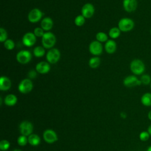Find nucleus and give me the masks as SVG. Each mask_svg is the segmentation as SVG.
<instances>
[{"instance_id": "1", "label": "nucleus", "mask_w": 151, "mask_h": 151, "mask_svg": "<svg viewBox=\"0 0 151 151\" xmlns=\"http://www.w3.org/2000/svg\"><path fill=\"white\" fill-rule=\"evenodd\" d=\"M130 71L135 76L142 74L145 70V65L140 59L136 58L133 60L130 64Z\"/></svg>"}, {"instance_id": "2", "label": "nucleus", "mask_w": 151, "mask_h": 151, "mask_svg": "<svg viewBox=\"0 0 151 151\" xmlns=\"http://www.w3.org/2000/svg\"><path fill=\"white\" fill-rule=\"evenodd\" d=\"M41 43L45 48H52L56 43V37L52 32L47 31L41 37Z\"/></svg>"}, {"instance_id": "3", "label": "nucleus", "mask_w": 151, "mask_h": 151, "mask_svg": "<svg viewBox=\"0 0 151 151\" xmlns=\"http://www.w3.org/2000/svg\"><path fill=\"white\" fill-rule=\"evenodd\" d=\"M134 27V21L129 18H123L118 22V28L122 32H129L133 29Z\"/></svg>"}, {"instance_id": "4", "label": "nucleus", "mask_w": 151, "mask_h": 151, "mask_svg": "<svg viewBox=\"0 0 151 151\" xmlns=\"http://www.w3.org/2000/svg\"><path fill=\"white\" fill-rule=\"evenodd\" d=\"M61 57V53L58 49L52 48L50 49L46 54V60L50 64L57 63Z\"/></svg>"}, {"instance_id": "5", "label": "nucleus", "mask_w": 151, "mask_h": 151, "mask_svg": "<svg viewBox=\"0 0 151 151\" xmlns=\"http://www.w3.org/2000/svg\"><path fill=\"white\" fill-rule=\"evenodd\" d=\"M33 88V83L31 79L25 78L23 79L19 84L18 89L22 94H27L31 91Z\"/></svg>"}, {"instance_id": "6", "label": "nucleus", "mask_w": 151, "mask_h": 151, "mask_svg": "<svg viewBox=\"0 0 151 151\" xmlns=\"http://www.w3.org/2000/svg\"><path fill=\"white\" fill-rule=\"evenodd\" d=\"M32 58V54L28 50H21L16 55L17 61L21 64L28 63Z\"/></svg>"}, {"instance_id": "7", "label": "nucleus", "mask_w": 151, "mask_h": 151, "mask_svg": "<svg viewBox=\"0 0 151 151\" xmlns=\"http://www.w3.org/2000/svg\"><path fill=\"white\" fill-rule=\"evenodd\" d=\"M19 130L22 135L29 136L33 132V125L30 122L22 121L19 126Z\"/></svg>"}, {"instance_id": "8", "label": "nucleus", "mask_w": 151, "mask_h": 151, "mask_svg": "<svg viewBox=\"0 0 151 151\" xmlns=\"http://www.w3.org/2000/svg\"><path fill=\"white\" fill-rule=\"evenodd\" d=\"M88 50L92 55L94 56H98L102 53L103 47L101 42L97 40H94L91 42L90 44Z\"/></svg>"}, {"instance_id": "9", "label": "nucleus", "mask_w": 151, "mask_h": 151, "mask_svg": "<svg viewBox=\"0 0 151 151\" xmlns=\"http://www.w3.org/2000/svg\"><path fill=\"white\" fill-rule=\"evenodd\" d=\"M43 15L42 11L38 8L31 9L28 15V19L31 23H37L40 21Z\"/></svg>"}, {"instance_id": "10", "label": "nucleus", "mask_w": 151, "mask_h": 151, "mask_svg": "<svg viewBox=\"0 0 151 151\" xmlns=\"http://www.w3.org/2000/svg\"><path fill=\"white\" fill-rule=\"evenodd\" d=\"M123 84L127 87H133L142 84L140 79L135 75H130L126 77L123 80Z\"/></svg>"}, {"instance_id": "11", "label": "nucleus", "mask_w": 151, "mask_h": 151, "mask_svg": "<svg viewBox=\"0 0 151 151\" xmlns=\"http://www.w3.org/2000/svg\"><path fill=\"white\" fill-rule=\"evenodd\" d=\"M43 139L48 143H55L58 140L57 133L52 129H47L43 133Z\"/></svg>"}, {"instance_id": "12", "label": "nucleus", "mask_w": 151, "mask_h": 151, "mask_svg": "<svg viewBox=\"0 0 151 151\" xmlns=\"http://www.w3.org/2000/svg\"><path fill=\"white\" fill-rule=\"evenodd\" d=\"M36 38L37 37L33 32H27L22 37V43L25 46L27 47H31L35 44L36 42Z\"/></svg>"}, {"instance_id": "13", "label": "nucleus", "mask_w": 151, "mask_h": 151, "mask_svg": "<svg viewBox=\"0 0 151 151\" xmlns=\"http://www.w3.org/2000/svg\"><path fill=\"white\" fill-rule=\"evenodd\" d=\"M95 12V8L93 4L90 3L85 4L81 8V15L85 18H91Z\"/></svg>"}, {"instance_id": "14", "label": "nucleus", "mask_w": 151, "mask_h": 151, "mask_svg": "<svg viewBox=\"0 0 151 151\" xmlns=\"http://www.w3.org/2000/svg\"><path fill=\"white\" fill-rule=\"evenodd\" d=\"M123 6L127 12H134L137 7V0H123Z\"/></svg>"}, {"instance_id": "15", "label": "nucleus", "mask_w": 151, "mask_h": 151, "mask_svg": "<svg viewBox=\"0 0 151 151\" xmlns=\"http://www.w3.org/2000/svg\"><path fill=\"white\" fill-rule=\"evenodd\" d=\"M50 63L46 61H40L35 65V70L38 73L45 74L48 73L50 70Z\"/></svg>"}, {"instance_id": "16", "label": "nucleus", "mask_w": 151, "mask_h": 151, "mask_svg": "<svg viewBox=\"0 0 151 151\" xmlns=\"http://www.w3.org/2000/svg\"><path fill=\"white\" fill-rule=\"evenodd\" d=\"M53 27V21L52 19L48 17H44L41 21V27L44 30L48 31L52 29Z\"/></svg>"}, {"instance_id": "17", "label": "nucleus", "mask_w": 151, "mask_h": 151, "mask_svg": "<svg viewBox=\"0 0 151 151\" xmlns=\"http://www.w3.org/2000/svg\"><path fill=\"white\" fill-rule=\"evenodd\" d=\"M11 87V80L6 76H1L0 78V90L2 91H7Z\"/></svg>"}, {"instance_id": "18", "label": "nucleus", "mask_w": 151, "mask_h": 151, "mask_svg": "<svg viewBox=\"0 0 151 151\" xmlns=\"http://www.w3.org/2000/svg\"><path fill=\"white\" fill-rule=\"evenodd\" d=\"M104 49L108 54L114 53L117 49L116 42L113 40H108L105 43Z\"/></svg>"}, {"instance_id": "19", "label": "nucleus", "mask_w": 151, "mask_h": 151, "mask_svg": "<svg viewBox=\"0 0 151 151\" xmlns=\"http://www.w3.org/2000/svg\"><path fill=\"white\" fill-rule=\"evenodd\" d=\"M17 102V97L13 94H9L6 96L4 99L5 104L8 106H13Z\"/></svg>"}, {"instance_id": "20", "label": "nucleus", "mask_w": 151, "mask_h": 151, "mask_svg": "<svg viewBox=\"0 0 151 151\" xmlns=\"http://www.w3.org/2000/svg\"><path fill=\"white\" fill-rule=\"evenodd\" d=\"M28 143L33 146H38L41 142V139L40 136L36 134H31L28 137Z\"/></svg>"}, {"instance_id": "21", "label": "nucleus", "mask_w": 151, "mask_h": 151, "mask_svg": "<svg viewBox=\"0 0 151 151\" xmlns=\"http://www.w3.org/2000/svg\"><path fill=\"white\" fill-rule=\"evenodd\" d=\"M142 104L146 107L151 106V93H144L140 99Z\"/></svg>"}, {"instance_id": "22", "label": "nucleus", "mask_w": 151, "mask_h": 151, "mask_svg": "<svg viewBox=\"0 0 151 151\" xmlns=\"http://www.w3.org/2000/svg\"><path fill=\"white\" fill-rule=\"evenodd\" d=\"M45 53V48L43 46H37L33 50V54L36 57H42Z\"/></svg>"}, {"instance_id": "23", "label": "nucleus", "mask_w": 151, "mask_h": 151, "mask_svg": "<svg viewBox=\"0 0 151 151\" xmlns=\"http://www.w3.org/2000/svg\"><path fill=\"white\" fill-rule=\"evenodd\" d=\"M100 64V59L97 56L91 57L88 61V65L91 68H97Z\"/></svg>"}, {"instance_id": "24", "label": "nucleus", "mask_w": 151, "mask_h": 151, "mask_svg": "<svg viewBox=\"0 0 151 151\" xmlns=\"http://www.w3.org/2000/svg\"><path fill=\"white\" fill-rule=\"evenodd\" d=\"M121 31L118 27H113L109 31V36L112 39L117 38L120 35Z\"/></svg>"}, {"instance_id": "25", "label": "nucleus", "mask_w": 151, "mask_h": 151, "mask_svg": "<svg viewBox=\"0 0 151 151\" xmlns=\"http://www.w3.org/2000/svg\"><path fill=\"white\" fill-rule=\"evenodd\" d=\"M96 40L100 42H106L108 40V35L104 32H99L96 35Z\"/></svg>"}, {"instance_id": "26", "label": "nucleus", "mask_w": 151, "mask_h": 151, "mask_svg": "<svg viewBox=\"0 0 151 151\" xmlns=\"http://www.w3.org/2000/svg\"><path fill=\"white\" fill-rule=\"evenodd\" d=\"M85 21L86 18L82 15H77L74 19V24L78 27H81L85 23Z\"/></svg>"}, {"instance_id": "27", "label": "nucleus", "mask_w": 151, "mask_h": 151, "mask_svg": "<svg viewBox=\"0 0 151 151\" xmlns=\"http://www.w3.org/2000/svg\"><path fill=\"white\" fill-rule=\"evenodd\" d=\"M4 46L8 50H12L15 47V42L11 39H7L4 42Z\"/></svg>"}, {"instance_id": "28", "label": "nucleus", "mask_w": 151, "mask_h": 151, "mask_svg": "<svg viewBox=\"0 0 151 151\" xmlns=\"http://www.w3.org/2000/svg\"><path fill=\"white\" fill-rule=\"evenodd\" d=\"M141 83L144 85H149L151 83V77L148 74H143L140 78Z\"/></svg>"}, {"instance_id": "29", "label": "nucleus", "mask_w": 151, "mask_h": 151, "mask_svg": "<svg viewBox=\"0 0 151 151\" xmlns=\"http://www.w3.org/2000/svg\"><path fill=\"white\" fill-rule=\"evenodd\" d=\"M27 143H28L27 136L21 134L17 139V143L21 146H25L27 144Z\"/></svg>"}, {"instance_id": "30", "label": "nucleus", "mask_w": 151, "mask_h": 151, "mask_svg": "<svg viewBox=\"0 0 151 151\" xmlns=\"http://www.w3.org/2000/svg\"><path fill=\"white\" fill-rule=\"evenodd\" d=\"M150 134L147 131H142L139 134V139L142 142H146L150 138Z\"/></svg>"}, {"instance_id": "31", "label": "nucleus", "mask_w": 151, "mask_h": 151, "mask_svg": "<svg viewBox=\"0 0 151 151\" xmlns=\"http://www.w3.org/2000/svg\"><path fill=\"white\" fill-rule=\"evenodd\" d=\"M10 146V143L6 140H2L0 142V149L1 150H6Z\"/></svg>"}, {"instance_id": "32", "label": "nucleus", "mask_w": 151, "mask_h": 151, "mask_svg": "<svg viewBox=\"0 0 151 151\" xmlns=\"http://www.w3.org/2000/svg\"><path fill=\"white\" fill-rule=\"evenodd\" d=\"M8 34L6 32V31L3 28H0V41L1 42H4L7 40Z\"/></svg>"}, {"instance_id": "33", "label": "nucleus", "mask_w": 151, "mask_h": 151, "mask_svg": "<svg viewBox=\"0 0 151 151\" xmlns=\"http://www.w3.org/2000/svg\"><path fill=\"white\" fill-rule=\"evenodd\" d=\"M44 31V30L41 27H36L34 29L33 33L37 37H42L45 33Z\"/></svg>"}, {"instance_id": "34", "label": "nucleus", "mask_w": 151, "mask_h": 151, "mask_svg": "<svg viewBox=\"0 0 151 151\" xmlns=\"http://www.w3.org/2000/svg\"><path fill=\"white\" fill-rule=\"evenodd\" d=\"M37 76V71L34 70H31L28 73V77L29 79H34Z\"/></svg>"}, {"instance_id": "35", "label": "nucleus", "mask_w": 151, "mask_h": 151, "mask_svg": "<svg viewBox=\"0 0 151 151\" xmlns=\"http://www.w3.org/2000/svg\"><path fill=\"white\" fill-rule=\"evenodd\" d=\"M147 131L148 132V133H149V134H150V136H151V124L150 125H149V126H148V127H147Z\"/></svg>"}, {"instance_id": "36", "label": "nucleus", "mask_w": 151, "mask_h": 151, "mask_svg": "<svg viewBox=\"0 0 151 151\" xmlns=\"http://www.w3.org/2000/svg\"><path fill=\"white\" fill-rule=\"evenodd\" d=\"M120 116L123 118V119H125L126 117V114L125 113H120Z\"/></svg>"}, {"instance_id": "37", "label": "nucleus", "mask_w": 151, "mask_h": 151, "mask_svg": "<svg viewBox=\"0 0 151 151\" xmlns=\"http://www.w3.org/2000/svg\"><path fill=\"white\" fill-rule=\"evenodd\" d=\"M147 117L148 119L151 121V110H150L147 114Z\"/></svg>"}, {"instance_id": "38", "label": "nucleus", "mask_w": 151, "mask_h": 151, "mask_svg": "<svg viewBox=\"0 0 151 151\" xmlns=\"http://www.w3.org/2000/svg\"><path fill=\"white\" fill-rule=\"evenodd\" d=\"M146 151H151V145L147 149Z\"/></svg>"}, {"instance_id": "39", "label": "nucleus", "mask_w": 151, "mask_h": 151, "mask_svg": "<svg viewBox=\"0 0 151 151\" xmlns=\"http://www.w3.org/2000/svg\"><path fill=\"white\" fill-rule=\"evenodd\" d=\"M13 151H21L20 149H15V150H14Z\"/></svg>"}, {"instance_id": "40", "label": "nucleus", "mask_w": 151, "mask_h": 151, "mask_svg": "<svg viewBox=\"0 0 151 151\" xmlns=\"http://www.w3.org/2000/svg\"><path fill=\"white\" fill-rule=\"evenodd\" d=\"M150 89H151V83H150Z\"/></svg>"}, {"instance_id": "41", "label": "nucleus", "mask_w": 151, "mask_h": 151, "mask_svg": "<svg viewBox=\"0 0 151 151\" xmlns=\"http://www.w3.org/2000/svg\"><path fill=\"white\" fill-rule=\"evenodd\" d=\"M150 34H151V29H150Z\"/></svg>"}]
</instances>
